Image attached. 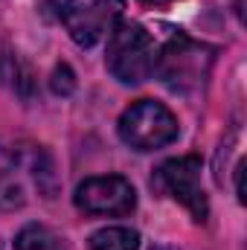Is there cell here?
<instances>
[{
    "mask_svg": "<svg viewBox=\"0 0 247 250\" xmlns=\"http://www.w3.org/2000/svg\"><path fill=\"white\" fill-rule=\"evenodd\" d=\"M47 6L79 47H93L111 35L125 12V0H50Z\"/></svg>",
    "mask_w": 247,
    "mask_h": 250,
    "instance_id": "obj_1",
    "label": "cell"
},
{
    "mask_svg": "<svg viewBox=\"0 0 247 250\" xmlns=\"http://www.w3.org/2000/svg\"><path fill=\"white\" fill-rule=\"evenodd\" d=\"M157 67V44L140 23H123L108 41V70L123 84L145 82Z\"/></svg>",
    "mask_w": 247,
    "mask_h": 250,
    "instance_id": "obj_2",
    "label": "cell"
},
{
    "mask_svg": "<svg viewBox=\"0 0 247 250\" xmlns=\"http://www.w3.org/2000/svg\"><path fill=\"white\" fill-rule=\"evenodd\" d=\"M209 67H212V50L189 41L186 35H178L163 50H157V67L154 70L160 73V79L166 82L169 90L189 96V93L204 87Z\"/></svg>",
    "mask_w": 247,
    "mask_h": 250,
    "instance_id": "obj_3",
    "label": "cell"
},
{
    "mask_svg": "<svg viewBox=\"0 0 247 250\" xmlns=\"http://www.w3.org/2000/svg\"><path fill=\"white\" fill-rule=\"evenodd\" d=\"M120 137L134 151H157L178 140V120L166 105L140 99L120 117Z\"/></svg>",
    "mask_w": 247,
    "mask_h": 250,
    "instance_id": "obj_4",
    "label": "cell"
},
{
    "mask_svg": "<svg viewBox=\"0 0 247 250\" xmlns=\"http://www.w3.org/2000/svg\"><path fill=\"white\" fill-rule=\"evenodd\" d=\"M151 187L157 192H166L169 198H175L181 207L189 209V215L195 221H206L209 215V204H206V192L201 187V157L186 154V157H175L157 166Z\"/></svg>",
    "mask_w": 247,
    "mask_h": 250,
    "instance_id": "obj_5",
    "label": "cell"
},
{
    "mask_svg": "<svg viewBox=\"0 0 247 250\" xmlns=\"http://www.w3.org/2000/svg\"><path fill=\"white\" fill-rule=\"evenodd\" d=\"M73 201L87 215H128L137 207V192L120 175H102L79 184Z\"/></svg>",
    "mask_w": 247,
    "mask_h": 250,
    "instance_id": "obj_6",
    "label": "cell"
},
{
    "mask_svg": "<svg viewBox=\"0 0 247 250\" xmlns=\"http://www.w3.org/2000/svg\"><path fill=\"white\" fill-rule=\"evenodd\" d=\"M0 82L9 84L21 99H32V93H35L32 70L23 64L18 53H0Z\"/></svg>",
    "mask_w": 247,
    "mask_h": 250,
    "instance_id": "obj_7",
    "label": "cell"
},
{
    "mask_svg": "<svg viewBox=\"0 0 247 250\" xmlns=\"http://www.w3.org/2000/svg\"><path fill=\"white\" fill-rule=\"evenodd\" d=\"M15 250H67V245L56 230L44 224H26L15 236Z\"/></svg>",
    "mask_w": 247,
    "mask_h": 250,
    "instance_id": "obj_8",
    "label": "cell"
},
{
    "mask_svg": "<svg viewBox=\"0 0 247 250\" xmlns=\"http://www.w3.org/2000/svg\"><path fill=\"white\" fill-rule=\"evenodd\" d=\"M140 236L131 227H102L90 236V250H137Z\"/></svg>",
    "mask_w": 247,
    "mask_h": 250,
    "instance_id": "obj_9",
    "label": "cell"
},
{
    "mask_svg": "<svg viewBox=\"0 0 247 250\" xmlns=\"http://www.w3.org/2000/svg\"><path fill=\"white\" fill-rule=\"evenodd\" d=\"M26 195H23V187L15 175H6L0 172V209H15V207H23Z\"/></svg>",
    "mask_w": 247,
    "mask_h": 250,
    "instance_id": "obj_10",
    "label": "cell"
},
{
    "mask_svg": "<svg viewBox=\"0 0 247 250\" xmlns=\"http://www.w3.org/2000/svg\"><path fill=\"white\" fill-rule=\"evenodd\" d=\"M50 84H53V93H59V96H70V93L76 90V73H73L67 64H59V67L53 70Z\"/></svg>",
    "mask_w": 247,
    "mask_h": 250,
    "instance_id": "obj_11",
    "label": "cell"
},
{
    "mask_svg": "<svg viewBox=\"0 0 247 250\" xmlns=\"http://www.w3.org/2000/svg\"><path fill=\"white\" fill-rule=\"evenodd\" d=\"M143 3H163V0H143Z\"/></svg>",
    "mask_w": 247,
    "mask_h": 250,
    "instance_id": "obj_12",
    "label": "cell"
},
{
    "mask_svg": "<svg viewBox=\"0 0 247 250\" xmlns=\"http://www.w3.org/2000/svg\"><path fill=\"white\" fill-rule=\"evenodd\" d=\"M160 250H166V248H160Z\"/></svg>",
    "mask_w": 247,
    "mask_h": 250,
    "instance_id": "obj_13",
    "label": "cell"
}]
</instances>
